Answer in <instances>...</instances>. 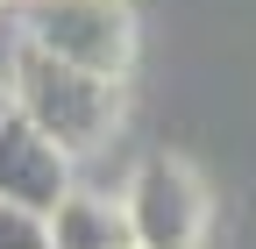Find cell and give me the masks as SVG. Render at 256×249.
<instances>
[{"instance_id":"1","label":"cell","mask_w":256,"mask_h":249,"mask_svg":"<svg viewBox=\"0 0 256 249\" xmlns=\"http://www.w3.org/2000/svg\"><path fill=\"white\" fill-rule=\"evenodd\" d=\"M8 107L36 128L50 150L64 157H92V150H107L114 121H121V86L114 78H86L72 64H57V57L14 43L8 50Z\"/></svg>"},{"instance_id":"2","label":"cell","mask_w":256,"mask_h":249,"mask_svg":"<svg viewBox=\"0 0 256 249\" xmlns=\"http://www.w3.org/2000/svg\"><path fill=\"white\" fill-rule=\"evenodd\" d=\"M14 43L57 57L86 78H128L136 64V8L128 0H28Z\"/></svg>"},{"instance_id":"3","label":"cell","mask_w":256,"mask_h":249,"mask_svg":"<svg viewBox=\"0 0 256 249\" xmlns=\"http://www.w3.org/2000/svg\"><path fill=\"white\" fill-rule=\"evenodd\" d=\"M114 206H121L128 249H200L206 235V185L178 157H142Z\"/></svg>"},{"instance_id":"4","label":"cell","mask_w":256,"mask_h":249,"mask_svg":"<svg viewBox=\"0 0 256 249\" xmlns=\"http://www.w3.org/2000/svg\"><path fill=\"white\" fill-rule=\"evenodd\" d=\"M72 185H78V178H72V157L50 150V142L8 107V114H0V206L36 214V221H43Z\"/></svg>"},{"instance_id":"5","label":"cell","mask_w":256,"mask_h":249,"mask_svg":"<svg viewBox=\"0 0 256 249\" xmlns=\"http://www.w3.org/2000/svg\"><path fill=\"white\" fill-rule=\"evenodd\" d=\"M43 242L50 249H128V228H121V206L107 192L72 185V192L43 214Z\"/></svg>"},{"instance_id":"6","label":"cell","mask_w":256,"mask_h":249,"mask_svg":"<svg viewBox=\"0 0 256 249\" xmlns=\"http://www.w3.org/2000/svg\"><path fill=\"white\" fill-rule=\"evenodd\" d=\"M0 249H50V242H43V221H36V214L0 206Z\"/></svg>"},{"instance_id":"7","label":"cell","mask_w":256,"mask_h":249,"mask_svg":"<svg viewBox=\"0 0 256 249\" xmlns=\"http://www.w3.org/2000/svg\"><path fill=\"white\" fill-rule=\"evenodd\" d=\"M0 114H8V50H0Z\"/></svg>"},{"instance_id":"8","label":"cell","mask_w":256,"mask_h":249,"mask_svg":"<svg viewBox=\"0 0 256 249\" xmlns=\"http://www.w3.org/2000/svg\"><path fill=\"white\" fill-rule=\"evenodd\" d=\"M0 8H8V0H0Z\"/></svg>"}]
</instances>
